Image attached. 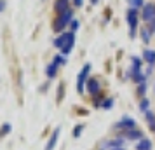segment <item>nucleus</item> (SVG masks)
Listing matches in <instances>:
<instances>
[{"instance_id": "obj_1", "label": "nucleus", "mask_w": 155, "mask_h": 150, "mask_svg": "<svg viewBox=\"0 0 155 150\" xmlns=\"http://www.w3.org/2000/svg\"><path fill=\"white\" fill-rule=\"evenodd\" d=\"M71 21H73V12L68 9L66 12L59 14L56 19H54V23H52V28H54V32H58V33H59V32H63V30L66 28V25H68V23H71Z\"/></svg>"}, {"instance_id": "obj_2", "label": "nucleus", "mask_w": 155, "mask_h": 150, "mask_svg": "<svg viewBox=\"0 0 155 150\" xmlns=\"http://www.w3.org/2000/svg\"><path fill=\"white\" fill-rule=\"evenodd\" d=\"M126 18H127V23H129V28H131V37H134V35H136V25H138V19H140L138 11L131 7Z\"/></svg>"}, {"instance_id": "obj_3", "label": "nucleus", "mask_w": 155, "mask_h": 150, "mask_svg": "<svg viewBox=\"0 0 155 150\" xmlns=\"http://www.w3.org/2000/svg\"><path fill=\"white\" fill-rule=\"evenodd\" d=\"M89 70H91V65L87 63L84 68H82V72L78 73V79H77V91L78 93L84 91V82H85V79H87V75H89Z\"/></svg>"}, {"instance_id": "obj_4", "label": "nucleus", "mask_w": 155, "mask_h": 150, "mask_svg": "<svg viewBox=\"0 0 155 150\" xmlns=\"http://www.w3.org/2000/svg\"><path fill=\"white\" fill-rule=\"evenodd\" d=\"M141 18L145 19V21H152L155 19V5L153 4H147V5H143V12H141Z\"/></svg>"}, {"instance_id": "obj_5", "label": "nucleus", "mask_w": 155, "mask_h": 150, "mask_svg": "<svg viewBox=\"0 0 155 150\" xmlns=\"http://www.w3.org/2000/svg\"><path fill=\"white\" fill-rule=\"evenodd\" d=\"M134 128H136V122L131 117H122V121L119 124H115V129H127V131H131Z\"/></svg>"}, {"instance_id": "obj_6", "label": "nucleus", "mask_w": 155, "mask_h": 150, "mask_svg": "<svg viewBox=\"0 0 155 150\" xmlns=\"http://www.w3.org/2000/svg\"><path fill=\"white\" fill-rule=\"evenodd\" d=\"M73 44H75V33L70 32V33H68V40H66V44H64V47L61 49L63 54H70V51L73 49Z\"/></svg>"}, {"instance_id": "obj_7", "label": "nucleus", "mask_w": 155, "mask_h": 150, "mask_svg": "<svg viewBox=\"0 0 155 150\" xmlns=\"http://www.w3.org/2000/svg\"><path fill=\"white\" fill-rule=\"evenodd\" d=\"M54 11H56L58 14H63L68 11V0H56V4H54Z\"/></svg>"}, {"instance_id": "obj_8", "label": "nucleus", "mask_w": 155, "mask_h": 150, "mask_svg": "<svg viewBox=\"0 0 155 150\" xmlns=\"http://www.w3.org/2000/svg\"><path fill=\"white\" fill-rule=\"evenodd\" d=\"M87 89H89V93H91V94L99 93V82H98V79H89V80H87Z\"/></svg>"}, {"instance_id": "obj_9", "label": "nucleus", "mask_w": 155, "mask_h": 150, "mask_svg": "<svg viewBox=\"0 0 155 150\" xmlns=\"http://www.w3.org/2000/svg\"><path fill=\"white\" fill-rule=\"evenodd\" d=\"M58 136H59V129H56V131L52 133V136H51V140H49V143H47V147H45V150H52L54 147H56Z\"/></svg>"}, {"instance_id": "obj_10", "label": "nucleus", "mask_w": 155, "mask_h": 150, "mask_svg": "<svg viewBox=\"0 0 155 150\" xmlns=\"http://www.w3.org/2000/svg\"><path fill=\"white\" fill-rule=\"evenodd\" d=\"M141 136H143V133L140 129H131V131L126 133V138H129V140H140Z\"/></svg>"}, {"instance_id": "obj_11", "label": "nucleus", "mask_w": 155, "mask_h": 150, "mask_svg": "<svg viewBox=\"0 0 155 150\" xmlns=\"http://www.w3.org/2000/svg\"><path fill=\"white\" fill-rule=\"evenodd\" d=\"M66 40H68V33H63V35H59L56 40H54V45L59 47V49H63L64 44H66Z\"/></svg>"}, {"instance_id": "obj_12", "label": "nucleus", "mask_w": 155, "mask_h": 150, "mask_svg": "<svg viewBox=\"0 0 155 150\" xmlns=\"http://www.w3.org/2000/svg\"><path fill=\"white\" fill-rule=\"evenodd\" d=\"M143 58L148 61V65H153V63H155V51L147 49L145 52H143Z\"/></svg>"}, {"instance_id": "obj_13", "label": "nucleus", "mask_w": 155, "mask_h": 150, "mask_svg": "<svg viewBox=\"0 0 155 150\" xmlns=\"http://www.w3.org/2000/svg\"><path fill=\"white\" fill-rule=\"evenodd\" d=\"M136 150H152V142L150 140H141L136 145Z\"/></svg>"}, {"instance_id": "obj_14", "label": "nucleus", "mask_w": 155, "mask_h": 150, "mask_svg": "<svg viewBox=\"0 0 155 150\" xmlns=\"http://www.w3.org/2000/svg\"><path fill=\"white\" fill-rule=\"evenodd\" d=\"M56 72H58V65L56 63H51L49 66H47V77H49V79L56 77Z\"/></svg>"}, {"instance_id": "obj_15", "label": "nucleus", "mask_w": 155, "mask_h": 150, "mask_svg": "<svg viewBox=\"0 0 155 150\" xmlns=\"http://www.w3.org/2000/svg\"><path fill=\"white\" fill-rule=\"evenodd\" d=\"M147 119L150 122V131H155V115L152 112H147Z\"/></svg>"}, {"instance_id": "obj_16", "label": "nucleus", "mask_w": 155, "mask_h": 150, "mask_svg": "<svg viewBox=\"0 0 155 150\" xmlns=\"http://www.w3.org/2000/svg\"><path fill=\"white\" fill-rule=\"evenodd\" d=\"M141 37H143V40H145V42H150V30L148 28H143L141 30Z\"/></svg>"}, {"instance_id": "obj_17", "label": "nucleus", "mask_w": 155, "mask_h": 150, "mask_svg": "<svg viewBox=\"0 0 155 150\" xmlns=\"http://www.w3.org/2000/svg\"><path fill=\"white\" fill-rule=\"evenodd\" d=\"M108 147L110 148H119V147H122V140H112L108 143Z\"/></svg>"}, {"instance_id": "obj_18", "label": "nucleus", "mask_w": 155, "mask_h": 150, "mask_svg": "<svg viewBox=\"0 0 155 150\" xmlns=\"http://www.w3.org/2000/svg\"><path fill=\"white\" fill-rule=\"evenodd\" d=\"M9 131H11V124H7V122H5V124L2 126V131H0V136H5V135L9 133Z\"/></svg>"}, {"instance_id": "obj_19", "label": "nucleus", "mask_w": 155, "mask_h": 150, "mask_svg": "<svg viewBox=\"0 0 155 150\" xmlns=\"http://www.w3.org/2000/svg\"><path fill=\"white\" fill-rule=\"evenodd\" d=\"M129 4H131L133 9H136V7H141L143 5V0H129Z\"/></svg>"}, {"instance_id": "obj_20", "label": "nucleus", "mask_w": 155, "mask_h": 150, "mask_svg": "<svg viewBox=\"0 0 155 150\" xmlns=\"http://www.w3.org/2000/svg\"><path fill=\"white\" fill-rule=\"evenodd\" d=\"M64 61H66V59H64L63 56H56V58H54V61H52V63H56V65H63Z\"/></svg>"}, {"instance_id": "obj_21", "label": "nucleus", "mask_w": 155, "mask_h": 150, "mask_svg": "<svg viewBox=\"0 0 155 150\" xmlns=\"http://www.w3.org/2000/svg\"><path fill=\"white\" fill-rule=\"evenodd\" d=\"M82 129H84V126H77V128H75V131H73V136H75V138H78V136H80V133H82Z\"/></svg>"}, {"instance_id": "obj_22", "label": "nucleus", "mask_w": 155, "mask_h": 150, "mask_svg": "<svg viewBox=\"0 0 155 150\" xmlns=\"http://www.w3.org/2000/svg\"><path fill=\"white\" fill-rule=\"evenodd\" d=\"M113 107V100H110V98H106V101L103 103V108H112Z\"/></svg>"}, {"instance_id": "obj_23", "label": "nucleus", "mask_w": 155, "mask_h": 150, "mask_svg": "<svg viewBox=\"0 0 155 150\" xmlns=\"http://www.w3.org/2000/svg\"><path fill=\"white\" fill-rule=\"evenodd\" d=\"M145 91H147V86H145V84L141 82L140 87H138V94H141V96H143V94H145Z\"/></svg>"}, {"instance_id": "obj_24", "label": "nucleus", "mask_w": 155, "mask_h": 150, "mask_svg": "<svg viewBox=\"0 0 155 150\" xmlns=\"http://www.w3.org/2000/svg\"><path fill=\"white\" fill-rule=\"evenodd\" d=\"M70 25H71V32H73V33H75V30L78 28V21H75V19H73V21H71Z\"/></svg>"}, {"instance_id": "obj_25", "label": "nucleus", "mask_w": 155, "mask_h": 150, "mask_svg": "<svg viewBox=\"0 0 155 150\" xmlns=\"http://www.w3.org/2000/svg\"><path fill=\"white\" fill-rule=\"evenodd\" d=\"M147 107H148V100H143L140 103V108H141V110H147Z\"/></svg>"}, {"instance_id": "obj_26", "label": "nucleus", "mask_w": 155, "mask_h": 150, "mask_svg": "<svg viewBox=\"0 0 155 150\" xmlns=\"http://www.w3.org/2000/svg\"><path fill=\"white\" fill-rule=\"evenodd\" d=\"M63 98V84L59 86V89H58V100H61Z\"/></svg>"}, {"instance_id": "obj_27", "label": "nucleus", "mask_w": 155, "mask_h": 150, "mask_svg": "<svg viewBox=\"0 0 155 150\" xmlns=\"http://www.w3.org/2000/svg\"><path fill=\"white\" fill-rule=\"evenodd\" d=\"M148 30H150V33H153V32H155V19L150 21V28H148Z\"/></svg>"}, {"instance_id": "obj_28", "label": "nucleus", "mask_w": 155, "mask_h": 150, "mask_svg": "<svg viewBox=\"0 0 155 150\" xmlns=\"http://www.w3.org/2000/svg\"><path fill=\"white\" fill-rule=\"evenodd\" d=\"M5 9V0H0V12Z\"/></svg>"}, {"instance_id": "obj_29", "label": "nucleus", "mask_w": 155, "mask_h": 150, "mask_svg": "<svg viewBox=\"0 0 155 150\" xmlns=\"http://www.w3.org/2000/svg\"><path fill=\"white\" fill-rule=\"evenodd\" d=\"M73 4H75V5H77V7H80V5H82V0H75V2H73Z\"/></svg>"}, {"instance_id": "obj_30", "label": "nucleus", "mask_w": 155, "mask_h": 150, "mask_svg": "<svg viewBox=\"0 0 155 150\" xmlns=\"http://www.w3.org/2000/svg\"><path fill=\"white\" fill-rule=\"evenodd\" d=\"M91 4H98V0H91Z\"/></svg>"}, {"instance_id": "obj_31", "label": "nucleus", "mask_w": 155, "mask_h": 150, "mask_svg": "<svg viewBox=\"0 0 155 150\" xmlns=\"http://www.w3.org/2000/svg\"><path fill=\"white\" fill-rule=\"evenodd\" d=\"M112 150H124V148H122V147H119V148H112Z\"/></svg>"}]
</instances>
